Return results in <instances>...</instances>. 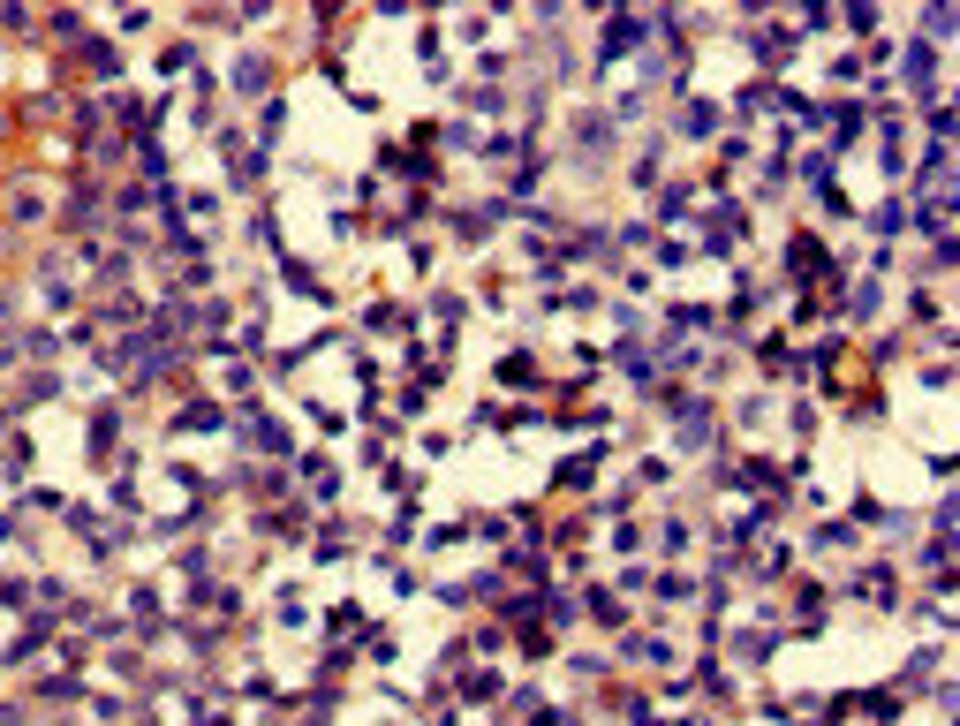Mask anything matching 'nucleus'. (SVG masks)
Masks as SVG:
<instances>
[{
  "label": "nucleus",
  "instance_id": "31",
  "mask_svg": "<svg viewBox=\"0 0 960 726\" xmlns=\"http://www.w3.org/2000/svg\"><path fill=\"white\" fill-rule=\"evenodd\" d=\"M462 696H469V704H484V696H499V674H462Z\"/></svg>",
  "mask_w": 960,
  "mask_h": 726
},
{
  "label": "nucleus",
  "instance_id": "24",
  "mask_svg": "<svg viewBox=\"0 0 960 726\" xmlns=\"http://www.w3.org/2000/svg\"><path fill=\"white\" fill-rule=\"evenodd\" d=\"M499 386H537V363H530V356H522V348H515V356L499 363Z\"/></svg>",
  "mask_w": 960,
  "mask_h": 726
},
{
  "label": "nucleus",
  "instance_id": "8",
  "mask_svg": "<svg viewBox=\"0 0 960 726\" xmlns=\"http://www.w3.org/2000/svg\"><path fill=\"white\" fill-rule=\"evenodd\" d=\"M613 137H620L613 114H583L575 121V152H613Z\"/></svg>",
  "mask_w": 960,
  "mask_h": 726
},
{
  "label": "nucleus",
  "instance_id": "27",
  "mask_svg": "<svg viewBox=\"0 0 960 726\" xmlns=\"http://www.w3.org/2000/svg\"><path fill=\"white\" fill-rule=\"evenodd\" d=\"M877 311H885V295H877V280H862L855 303H847V318H877Z\"/></svg>",
  "mask_w": 960,
  "mask_h": 726
},
{
  "label": "nucleus",
  "instance_id": "18",
  "mask_svg": "<svg viewBox=\"0 0 960 726\" xmlns=\"http://www.w3.org/2000/svg\"><path fill=\"white\" fill-rule=\"evenodd\" d=\"M431 326H439V341H454V326H462V295H431Z\"/></svg>",
  "mask_w": 960,
  "mask_h": 726
},
{
  "label": "nucleus",
  "instance_id": "17",
  "mask_svg": "<svg viewBox=\"0 0 960 726\" xmlns=\"http://www.w3.org/2000/svg\"><path fill=\"white\" fill-rule=\"evenodd\" d=\"M583 621V598H567V590H545V628H575Z\"/></svg>",
  "mask_w": 960,
  "mask_h": 726
},
{
  "label": "nucleus",
  "instance_id": "25",
  "mask_svg": "<svg viewBox=\"0 0 960 726\" xmlns=\"http://www.w3.org/2000/svg\"><path fill=\"white\" fill-rule=\"evenodd\" d=\"M280 121H288V114H280V99H265V114H258V152H273V144H280Z\"/></svg>",
  "mask_w": 960,
  "mask_h": 726
},
{
  "label": "nucleus",
  "instance_id": "10",
  "mask_svg": "<svg viewBox=\"0 0 960 726\" xmlns=\"http://www.w3.org/2000/svg\"><path fill=\"white\" fill-rule=\"evenodd\" d=\"M61 394V371H31V379L16 386V401H8V416H23V409H38V401H53Z\"/></svg>",
  "mask_w": 960,
  "mask_h": 726
},
{
  "label": "nucleus",
  "instance_id": "35",
  "mask_svg": "<svg viewBox=\"0 0 960 726\" xmlns=\"http://www.w3.org/2000/svg\"><path fill=\"white\" fill-rule=\"evenodd\" d=\"M469 106H477V114H507V91L484 84V91H469Z\"/></svg>",
  "mask_w": 960,
  "mask_h": 726
},
{
  "label": "nucleus",
  "instance_id": "23",
  "mask_svg": "<svg viewBox=\"0 0 960 726\" xmlns=\"http://www.w3.org/2000/svg\"><path fill=\"white\" fill-rule=\"evenodd\" d=\"M651 590L666 605H688V598H696V575H651Z\"/></svg>",
  "mask_w": 960,
  "mask_h": 726
},
{
  "label": "nucleus",
  "instance_id": "11",
  "mask_svg": "<svg viewBox=\"0 0 960 726\" xmlns=\"http://www.w3.org/2000/svg\"><path fill=\"white\" fill-rule=\"evenodd\" d=\"M303 477H310V500H326V507L341 500V469H333L326 454H303Z\"/></svg>",
  "mask_w": 960,
  "mask_h": 726
},
{
  "label": "nucleus",
  "instance_id": "13",
  "mask_svg": "<svg viewBox=\"0 0 960 726\" xmlns=\"http://www.w3.org/2000/svg\"><path fill=\"white\" fill-rule=\"evenodd\" d=\"M31 696H38V704H76V696H84V681H76V674H38Z\"/></svg>",
  "mask_w": 960,
  "mask_h": 726
},
{
  "label": "nucleus",
  "instance_id": "15",
  "mask_svg": "<svg viewBox=\"0 0 960 726\" xmlns=\"http://www.w3.org/2000/svg\"><path fill=\"white\" fill-rule=\"evenodd\" d=\"M681 137H719V106H711V99H688V114H681Z\"/></svg>",
  "mask_w": 960,
  "mask_h": 726
},
{
  "label": "nucleus",
  "instance_id": "12",
  "mask_svg": "<svg viewBox=\"0 0 960 726\" xmlns=\"http://www.w3.org/2000/svg\"><path fill=\"white\" fill-rule=\"evenodd\" d=\"M598 462H605V447H590V454H575V462H560V492H590Z\"/></svg>",
  "mask_w": 960,
  "mask_h": 726
},
{
  "label": "nucleus",
  "instance_id": "26",
  "mask_svg": "<svg viewBox=\"0 0 960 726\" xmlns=\"http://www.w3.org/2000/svg\"><path fill=\"white\" fill-rule=\"evenodd\" d=\"M870 227H877V235H900V227H908V205H900V197H892V205H877Z\"/></svg>",
  "mask_w": 960,
  "mask_h": 726
},
{
  "label": "nucleus",
  "instance_id": "29",
  "mask_svg": "<svg viewBox=\"0 0 960 726\" xmlns=\"http://www.w3.org/2000/svg\"><path fill=\"white\" fill-rule=\"evenodd\" d=\"M310 553H318V560H341V553H348V537H341V522H326V530H318V545H310Z\"/></svg>",
  "mask_w": 960,
  "mask_h": 726
},
{
  "label": "nucleus",
  "instance_id": "16",
  "mask_svg": "<svg viewBox=\"0 0 960 726\" xmlns=\"http://www.w3.org/2000/svg\"><path fill=\"white\" fill-rule=\"evenodd\" d=\"M817 553H862V530H855V522H824V530H817Z\"/></svg>",
  "mask_w": 960,
  "mask_h": 726
},
{
  "label": "nucleus",
  "instance_id": "30",
  "mask_svg": "<svg viewBox=\"0 0 960 726\" xmlns=\"http://www.w3.org/2000/svg\"><path fill=\"white\" fill-rule=\"evenodd\" d=\"M159 69H167V76H189V69H197V46H167V53H159Z\"/></svg>",
  "mask_w": 960,
  "mask_h": 726
},
{
  "label": "nucleus",
  "instance_id": "36",
  "mask_svg": "<svg viewBox=\"0 0 960 726\" xmlns=\"http://www.w3.org/2000/svg\"><path fill=\"white\" fill-rule=\"evenodd\" d=\"M0 137H8V106H0Z\"/></svg>",
  "mask_w": 960,
  "mask_h": 726
},
{
  "label": "nucleus",
  "instance_id": "19",
  "mask_svg": "<svg viewBox=\"0 0 960 726\" xmlns=\"http://www.w3.org/2000/svg\"><path fill=\"white\" fill-rule=\"evenodd\" d=\"M31 598H38V583H23V575H0V605H8V613H31Z\"/></svg>",
  "mask_w": 960,
  "mask_h": 726
},
{
  "label": "nucleus",
  "instance_id": "20",
  "mask_svg": "<svg viewBox=\"0 0 960 726\" xmlns=\"http://www.w3.org/2000/svg\"><path fill=\"white\" fill-rule=\"evenodd\" d=\"M8 220H46V197L16 182V190H8Z\"/></svg>",
  "mask_w": 960,
  "mask_h": 726
},
{
  "label": "nucleus",
  "instance_id": "2",
  "mask_svg": "<svg viewBox=\"0 0 960 726\" xmlns=\"http://www.w3.org/2000/svg\"><path fill=\"white\" fill-rule=\"evenodd\" d=\"M227 91H235V99H273V53H235Z\"/></svg>",
  "mask_w": 960,
  "mask_h": 726
},
{
  "label": "nucleus",
  "instance_id": "7",
  "mask_svg": "<svg viewBox=\"0 0 960 726\" xmlns=\"http://www.w3.org/2000/svg\"><path fill=\"white\" fill-rule=\"evenodd\" d=\"M900 76H908V91H923V99H930V91H938V46H923V38H915Z\"/></svg>",
  "mask_w": 960,
  "mask_h": 726
},
{
  "label": "nucleus",
  "instance_id": "21",
  "mask_svg": "<svg viewBox=\"0 0 960 726\" xmlns=\"http://www.w3.org/2000/svg\"><path fill=\"white\" fill-rule=\"evenodd\" d=\"M688 205H696V190H688V182H666V190H658V220H681Z\"/></svg>",
  "mask_w": 960,
  "mask_h": 726
},
{
  "label": "nucleus",
  "instance_id": "28",
  "mask_svg": "<svg viewBox=\"0 0 960 726\" xmlns=\"http://www.w3.org/2000/svg\"><path fill=\"white\" fill-rule=\"evenodd\" d=\"M658 553H666V560H681V553H688V522H681V515L658 530Z\"/></svg>",
  "mask_w": 960,
  "mask_h": 726
},
{
  "label": "nucleus",
  "instance_id": "9",
  "mask_svg": "<svg viewBox=\"0 0 960 726\" xmlns=\"http://www.w3.org/2000/svg\"><path fill=\"white\" fill-rule=\"evenodd\" d=\"M620 658H635V666L658 674V666H673V643L666 636H620Z\"/></svg>",
  "mask_w": 960,
  "mask_h": 726
},
{
  "label": "nucleus",
  "instance_id": "33",
  "mask_svg": "<svg viewBox=\"0 0 960 726\" xmlns=\"http://www.w3.org/2000/svg\"><path fill=\"white\" fill-rule=\"evenodd\" d=\"M567 666H575V681H605V658H598V651H575Z\"/></svg>",
  "mask_w": 960,
  "mask_h": 726
},
{
  "label": "nucleus",
  "instance_id": "34",
  "mask_svg": "<svg viewBox=\"0 0 960 726\" xmlns=\"http://www.w3.org/2000/svg\"><path fill=\"white\" fill-rule=\"evenodd\" d=\"M250 235H258V242H265V250H280V220H273V205H265V212H258V220H250Z\"/></svg>",
  "mask_w": 960,
  "mask_h": 726
},
{
  "label": "nucleus",
  "instance_id": "6",
  "mask_svg": "<svg viewBox=\"0 0 960 726\" xmlns=\"http://www.w3.org/2000/svg\"><path fill=\"white\" fill-rule=\"evenodd\" d=\"M76 61H84L91 84H114V76H121V53L106 46V38H84V46H76Z\"/></svg>",
  "mask_w": 960,
  "mask_h": 726
},
{
  "label": "nucleus",
  "instance_id": "32",
  "mask_svg": "<svg viewBox=\"0 0 960 726\" xmlns=\"http://www.w3.org/2000/svg\"><path fill=\"white\" fill-rule=\"evenodd\" d=\"M651 258L658 265H688V258H696V242H651Z\"/></svg>",
  "mask_w": 960,
  "mask_h": 726
},
{
  "label": "nucleus",
  "instance_id": "1",
  "mask_svg": "<svg viewBox=\"0 0 960 726\" xmlns=\"http://www.w3.org/2000/svg\"><path fill=\"white\" fill-rule=\"evenodd\" d=\"M235 439H242V447H265V454H273V462H288V432H280V416H265V409H242L235 416Z\"/></svg>",
  "mask_w": 960,
  "mask_h": 726
},
{
  "label": "nucleus",
  "instance_id": "22",
  "mask_svg": "<svg viewBox=\"0 0 960 726\" xmlns=\"http://www.w3.org/2000/svg\"><path fill=\"white\" fill-rule=\"evenodd\" d=\"M114 439H121V409H99L91 416V454H106Z\"/></svg>",
  "mask_w": 960,
  "mask_h": 726
},
{
  "label": "nucleus",
  "instance_id": "14",
  "mask_svg": "<svg viewBox=\"0 0 960 726\" xmlns=\"http://www.w3.org/2000/svg\"><path fill=\"white\" fill-rule=\"evenodd\" d=\"M855 598L892 605V598H900V575H892V568H862V575H855Z\"/></svg>",
  "mask_w": 960,
  "mask_h": 726
},
{
  "label": "nucleus",
  "instance_id": "4",
  "mask_svg": "<svg viewBox=\"0 0 960 726\" xmlns=\"http://www.w3.org/2000/svg\"><path fill=\"white\" fill-rule=\"evenodd\" d=\"M220 424H227V409H220V401H182L167 432H174V439H189V432L205 439V432H220Z\"/></svg>",
  "mask_w": 960,
  "mask_h": 726
},
{
  "label": "nucleus",
  "instance_id": "5",
  "mask_svg": "<svg viewBox=\"0 0 960 726\" xmlns=\"http://www.w3.org/2000/svg\"><path fill=\"white\" fill-rule=\"evenodd\" d=\"M583 613H590L598 628H613V636H628V605H620V590L590 583V590H583Z\"/></svg>",
  "mask_w": 960,
  "mask_h": 726
},
{
  "label": "nucleus",
  "instance_id": "3",
  "mask_svg": "<svg viewBox=\"0 0 960 726\" xmlns=\"http://www.w3.org/2000/svg\"><path fill=\"white\" fill-rule=\"evenodd\" d=\"M99 212H106V190L91 174H76V190L61 197V227H99Z\"/></svg>",
  "mask_w": 960,
  "mask_h": 726
}]
</instances>
